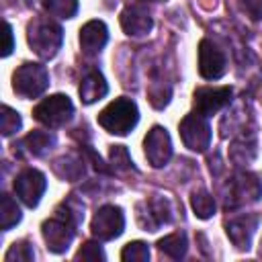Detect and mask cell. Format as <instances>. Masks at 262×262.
I'll return each instance as SVG.
<instances>
[{"instance_id": "1", "label": "cell", "mask_w": 262, "mask_h": 262, "mask_svg": "<svg viewBox=\"0 0 262 262\" xmlns=\"http://www.w3.org/2000/svg\"><path fill=\"white\" fill-rule=\"evenodd\" d=\"M84 219V205L76 199V196H70L68 201H63L55 213L43 221V239L47 244V250H51L53 254H63L74 235H76V227L82 223Z\"/></svg>"}, {"instance_id": "2", "label": "cell", "mask_w": 262, "mask_h": 262, "mask_svg": "<svg viewBox=\"0 0 262 262\" xmlns=\"http://www.w3.org/2000/svg\"><path fill=\"white\" fill-rule=\"evenodd\" d=\"M27 39L39 57L49 59L59 51L61 41H63V31L55 20L37 16L27 27Z\"/></svg>"}, {"instance_id": "3", "label": "cell", "mask_w": 262, "mask_h": 262, "mask_svg": "<svg viewBox=\"0 0 262 262\" xmlns=\"http://www.w3.org/2000/svg\"><path fill=\"white\" fill-rule=\"evenodd\" d=\"M137 121L139 111L131 98H117L98 113V125L113 135H127Z\"/></svg>"}, {"instance_id": "4", "label": "cell", "mask_w": 262, "mask_h": 262, "mask_svg": "<svg viewBox=\"0 0 262 262\" xmlns=\"http://www.w3.org/2000/svg\"><path fill=\"white\" fill-rule=\"evenodd\" d=\"M49 86L47 68L41 63H23L12 76V88L23 98H37Z\"/></svg>"}, {"instance_id": "5", "label": "cell", "mask_w": 262, "mask_h": 262, "mask_svg": "<svg viewBox=\"0 0 262 262\" xmlns=\"http://www.w3.org/2000/svg\"><path fill=\"white\" fill-rule=\"evenodd\" d=\"M262 196V182L252 172H235L229 180V190L225 199V209H235L239 205L256 203Z\"/></svg>"}, {"instance_id": "6", "label": "cell", "mask_w": 262, "mask_h": 262, "mask_svg": "<svg viewBox=\"0 0 262 262\" xmlns=\"http://www.w3.org/2000/svg\"><path fill=\"white\" fill-rule=\"evenodd\" d=\"M33 117L47 127H61L74 117V104L66 94H53L33 108Z\"/></svg>"}, {"instance_id": "7", "label": "cell", "mask_w": 262, "mask_h": 262, "mask_svg": "<svg viewBox=\"0 0 262 262\" xmlns=\"http://www.w3.org/2000/svg\"><path fill=\"white\" fill-rule=\"evenodd\" d=\"M180 137L184 145L192 151H205L211 143V127L205 115L190 113L180 121Z\"/></svg>"}, {"instance_id": "8", "label": "cell", "mask_w": 262, "mask_h": 262, "mask_svg": "<svg viewBox=\"0 0 262 262\" xmlns=\"http://www.w3.org/2000/svg\"><path fill=\"white\" fill-rule=\"evenodd\" d=\"M92 235L98 239H115L123 233L125 229V215L121 211V207L115 205H104L100 207L90 223Z\"/></svg>"}, {"instance_id": "9", "label": "cell", "mask_w": 262, "mask_h": 262, "mask_svg": "<svg viewBox=\"0 0 262 262\" xmlns=\"http://www.w3.org/2000/svg\"><path fill=\"white\" fill-rule=\"evenodd\" d=\"M47 188V180L45 174L35 170V168H27L23 170L16 178H14V192L16 196L27 205V207H37L43 192Z\"/></svg>"}, {"instance_id": "10", "label": "cell", "mask_w": 262, "mask_h": 262, "mask_svg": "<svg viewBox=\"0 0 262 262\" xmlns=\"http://www.w3.org/2000/svg\"><path fill=\"white\" fill-rule=\"evenodd\" d=\"M143 147H145V158L154 168L166 166L172 158V139H170L168 131L160 125H154L147 131Z\"/></svg>"}, {"instance_id": "11", "label": "cell", "mask_w": 262, "mask_h": 262, "mask_svg": "<svg viewBox=\"0 0 262 262\" xmlns=\"http://www.w3.org/2000/svg\"><path fill=\"white\" fill-rule=\"evenodd\" d=\"M172 205L166 196H151L149 201H145L143 205H139V213L137 219L139 223L145 227V231H156L158 227L166 225L172 221Z\"/></svg>"}, {"instance_id": "12", "label": "cell", "mask_w": 262, "mask_h": 262, "mask_svg": "<svg viewBox=\"0 0 262 262\" xmlns=\"http://www.w3.org/2000/svg\"><path fill=\"white\" fill-rule=\"evenodd\" d=\"M227 61L225 53L209 39H203L199 45V72L205 80H219L225 74Z\"/></svg>"}, {"instance_id": "13", "label": "cell", "mask_w": 262, "mask_h": 262, "mask_svg": "<svg viewBox=\"0 0 262 262\" xmlns=\"http://www.w3.org/2000/svg\"><path fill=\"white\" fill-rule=\"evenodd\" d=\"M231 94L233 90L229 86H221V88H196L194 90V108L196 113L211 117L215 113H219L225 104L231 102Z\"/></svg>"}, {"instance_id": "14", "label": "cell", "mask_w": 262, "mask_h": 262, "mask_svg": "<svg viewBox=\"0 0 262 262\" xmlns=\"http://www.w3.org/2000/svg\"><path fill=\"white\" fill-rule=\"evenodd\" d=\"M258 221H260V217L254 213H246V215H239V217H233L231 221H227V225H225L227 237L231 239V244L237 250H250Z\"/></svg>"}, {"instance_id": "15", "label": "cell", "mask_w": 262, "mask_h": 262, "mask_svg": "<svg viewBox=\"0 0 262 262\" xmlns=\"http://www.w3.org/2000/svg\"><path fill=\"white\" fill-rule=\"evenodd\" d=\"M121 27L127 35L131 37H141L147 35L154 27V18L149 14V10L143 4H129L123 12H121Z\"/></svg>"}, {"instance_id": "16", "label": "cell", "mask_w": 262, "mask_h": 262, "mask_svg": "<svg viewBox=\"0 0 262 262\" xmlns=\"http://www.w3.org/2000/svg\"><path fill=\"white\" fill-rule=\"evenodd\" d=\"M108 41V29L102 20H90L80 29V45L86 55H96Z\"/></svg>"}, {"instance_id": "17", "label": "cell", "mask_w": 262, "mask_h": 262, "mask_svg": "<svg viewBox=\"0 0 262 262\" xmlns=\"http://www.w3.org/2000/svg\"><path fill=\"white\" fill-rule=\"evenodd\" d=\"M256 156V133L254 129H239V135L231 141V147H229V158L237 164V166H244V164H250Z\"/></svg>"}, {"instance_id": "18", "label": "cell", "mask_w": 262, "mask_h": 262, "mask_svg": "<svg viewBox=\"0 0 262 262\" xmlns=\"http://www.w3.org/2000/svg\"><path fill=\"white\" fill-rule=\"evenodd\" d=\"M108 92V84L104 80V76L98 70H88L80 82V98L86 104H92L100 98H104Z\"/></svg>"}, {"instance_id": "19", "label": "cell", "mask_w": 262, "mask_h": 262, "mask_svg": "<svg viewBox=\"0 0 262 262\" xmlns=\"http://www.w3.org/2000/svg\"><path fill=\"white\" fill-rule=\"evenodd\" d=\"M53 145H55L53 133H49V131H31V133L18 143V149H20V151H27L29 156L41 158V156H45Z\"/></svg>"}, {"instance_id": "20", "label": "cell", "mask_w": 262, "mask_h": 262, "mask_svg": "<svg viewBox=\"0 0 262 262\" xmlns=\"http://www.w3.org/2000/svg\"><path fill=\"white\" fill-rule=\"evenodd\" d=\"M84 158L78 156V154H68V156H61L59 160L53 162V170L59 178L68 180V182H76L84 176Z\"/></svg>"}, {"instance_id": "21", "label": "cell", "mask_w": 262, "mask_h": 262, "mask_svg": "<svg viewBox=\"0 0 262 262\" xmlns=\"http://www.w3.org/2000/svg\"><path fill=\"white\" fill-rule=\"evenodd\" d=\"M158 248L160 252H164L166 256L170 258H184L186 254V248H188V242H186V233L184 231H176V233H170L166 237H162L158 242Z\"/></svg>"}, {"instance_id": "22", "label": "cell", "mask_w": 262, "mask_h": 262, "mask_svg": "<svg viewBox=\"0 0 262 262\" xmlns=\"http://www.w3.org/2000/svg\"><path fill=\"white\" fill-rule=\"evenodd\" d=\"M190 205L192 211L199 219H209L215 215V199L205 190V188H196L190 194Z\"/></svg>"}, {"instance_id": "23", "label": "cell", "mask_w": 262, "mask_h": 262, "mask_svg": "<svg viewBox=\"0 0 262 262\" xmlns=\"http://www.w3.org/2000/svg\"><path fill=\"white\" fill-rule=\"evenodd\" d=\"M0 217H2V229L8 231L10 227H14L20 221V209L16 205V201L10 194H2V209H0Z\"/></svg>"}, {"instance_id": "24", "label": "cell", "mask_w": 262, "mask_h": 262, "mask_svg": "<svg viewBox=\"0 0 262 262\" xmlns=\"http://www.w3.org/2000/svg\"><path fill=\"white\" fill-rule=\"evenodd\" d=\"M45 10L57 18H72L78 12V0H43Z\"/></svg>"}, {"instance_id": "25", "label": "cell", "mask_w": 262, "mask_h": 262, "mask_svg": "<svg viewBox=\"0 0 262 262\" xmlns=\"http://www.w3.org/2000/svg\"><path fill=\"white\" fill-rule=\"evenodd\" d=\"M170 96H172L170 84H166V82H162V80L151 82V86H149V90H147V98H149V102H151L156 108H164V106L168 104Z\"/></svg>"}, {"instance_id": "26", "label": "cell", "mask_w": 262, "mask_h": 262, "mask_svg": "<svg viewBox=\"0 0 262 262\" xmlns=\"http://www.w3.org/2000/svg\"><path fill=\"white\" fill-rule=\"evenodd\" d=\"M20 125H23L20 115L14 108H10L8 104H4L2 111H0V129H2V135L4 137H10L12 133H16L20 129Z\"/></svg>"}, {"instance_id": "27", "label": "cell", "mask_w": 262, "mask_h": 262, "mask_svg": "<svg viewBox=\"0 0 262 262\" xmlns=\"http://www.w3.org/2000/svg\"><path fill=\"white\" fill-rule=\"evenodd\" d=\"M121 260L125 262H147L149 260V248L143 242H129L123 252H121Z\"/></svg>"}, {"instance_id": "28", "label": "cell", "mask_w": 262, "mask_h": 262, "mask_svg": "<svg viewBox=\"0 0 262 262\" xmlns=\"http://www.w3.org/2000/svg\"><path fill=\"white\" fill-rule=\"evenodd\" d=\"M111 166L115 172L133 170V162H131V156H129L125 145H113L111 147Z\"/></svg>"}, {"instance_id": "29", "label": "cell", "mask_w": 262, "mask_h": 262, "mask_svg": "<svg viewBox=\"0 0 262 262\" xmlns=\"http://www.w3.org/2000/svg\"><path fill=\"white\" fill-rule=\"evenodd\" d=\"M33 258H35V252H33L29 242H14L10 246V250L4 254L6 262H14V260L16 262H31Z\"/></svg>"}, {"instance_id": "30", "label": "cell", "mask_w": 262, "mask_h": 262, "mask_svg": "<svg viewBox=\"0 0 262 262\" xmlns=\"http://www.w3.org/2000/svg\"><path fill=\"white\" fill-rule=\"evenodd\" d=\"M76 260H104V252H102V248L98 244L86 242L80 248V252L76 254Z\"/></svg>"}, {"instance_id": "31", "label": "cell", "mask_w": 262, "mask_h": 262, "mask_svg": "<svg viewBox=\"0 0 262 262\" xmlns=\"http://www.w3.org/2000/svg\"><path fill=\"white\" fill-rule=\"evenodd\" d=\"M239 8L252 18V20H260L262 18V0H237Z\"/></svg>"}, {"instance_id": "32", "label": "cell", "mask_w": 262, "mask_h": 262, "mask_svg": "<svg viewBox=\"0 0 262 262\" xmlns=\"http://www.w3.org/2000/svg\"><path fill=\"white\" fill-rule=\"evenodd\" d=\"M4 37H6V41H4V49H2V55L6 57V55H10V53H12V49H14V39H12V27H10L8 23H4Z\"/></svg>"}, {"instance_id": "33", "label": "cell", "mask_w": 262, "mask_h": 262, "mask_svg": "<svg viewBox=\"0 0 262 262\" xmlns=\"http://www.w3.org/2000/svg\"><path fill=\"white\" fill-rule=\"evenodd\" d=\"M260 256H262V244H260Z\"/></svg>"}]
</instances>
